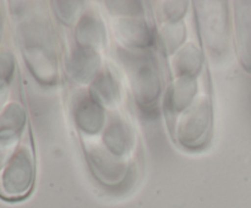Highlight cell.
<instances>
[{"instance_id":"cell-4","label":"cell","mask_w":251,"mask_h":208,"mask_svg":"<svg viewBox=\"0 0 251 208\" xmlns=\"http://www.w3.org/2000/svg\"><path fill=\"white\" fill-rule=\"evenodd\" d=\"M0 37H1V24H0Z\"/></svg>"},{"instance_id":"cell-2","label":"cell","mask_w":251,"mask_h":208,"mask_svg":"<svg viewBox=\"0 0 251 208\" xmlns=\"http://www.w3.org/2000/svg\"><path fill=\"white\" fill-rule=\"evenodd\" d=\"M12 70H14V63L11 56L7 54L0 55V82H7L11 77Z\"/></svg>"},{"instance_id":"cell-1","label":"cell","mask_w":251,"mask_h":208,"mask_svg":"<svg viewBox=\"0 0 251 208\" xmlns=\"http://www.w3.org/2000/svg\"><path fill=\"white\" fill-rule=\"evenodd\" d=\"M22 132L15 131H1L0 132V170L7 162V158L14 153V147L19 141ZM12 157H15L12 154ZM9 163V162H7Z\"/></svg>"},{"instance_id":"cell-3","label":"cell","mask_w":251,"mask_h":208,"mask_svg":"<svg viewBox=\"0 0 251 208\" xmlns=\"http://www.w3.org/2000/svg\"><path fill=\"white\" fill-rule=\"evenodd\" d=\"M7 98V85L6 82H0V108L5 103Z\"/></svg>"}]
</instances>
